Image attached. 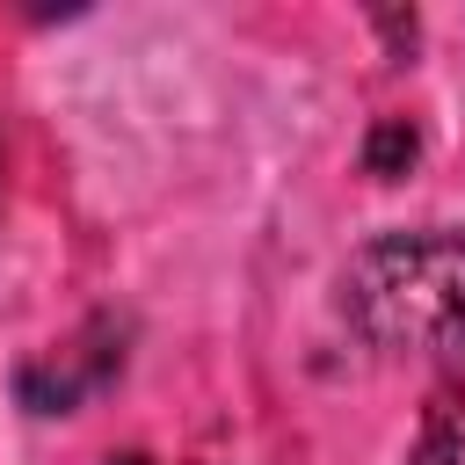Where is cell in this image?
<instances>
[{
    "instance_id": "obj_5",
    "label": "cell",
    "mask_w": 465,
    "mask_h": 465,
    "mask_svg": "<svg viewBox=\"0 0 465 465\" xmlns=\"http://www.w3.org/2000/svg\"><path fill=\"white\" fill-rule=\"evenodd\" d=\"M109 465H153V458H145V450H124V458H109Z\"/></svg>"
},
{
    "instance_id": "obj_2",
    "label": "cell",
    "mask_w": 465,
    "mask_h": 465,
    "mask_svg": "<svg viewBox=\"0 0 465 465\" xmlns=\"http://www.w3.org/2000/svg\"><path fill=\"white\" fill-rule=\"evenodd\" d=\"M124 371V349H109V320H94L73 349H58L51 363H22V400L36 407V414H73L94 385H109Z\"/></svg>"
},
{
    "instance_id": "obj_3",
    "label": "cell",
    "mask_w": 465,
    "mask_h": 465,
    "mask_svg": "<svg viewBox=\"0 0 465 465\" xmlns=\"http://www.w3.org/2000/svg\"><path fill=\"white\" fill-rule=\"evenodd\" d=\"M414 153H421L414 124H407V116H385V124H371V138H363V174H378V182H400V174L414 167Z\"/></svg>"
},
{
    "instance_id": "obj_1",
    "label": "cell",
    "mask_w": 465,
    "mask_h": 465,
    "mask_svg": "<svg viewBox=\"0 0 465 465\" xmlns=\"http://www.w3.org/2000/svg\"><path fill=\"white\" fill-rule=\"evenodd\" d=\"M341 312L371 349L465 356V240L458 232H385L349 254Z\"/></svg>"
},
{
    "instance_id": "obj_4",
    "label": "cell",
    "mask_w": 465,
    "mask_h": 465,
    "mask_svg": "<svg viewBox=\"0 0 465 465\" xmlns=\"http://www.w3.org/2000/svg\"><path fill=\"white\" fill-rule=\"evenodd\" d=\"M414 465H458V429H450V407H443V400H436V414H429V429H421Z\"/></svg>"
}]
</instances>
